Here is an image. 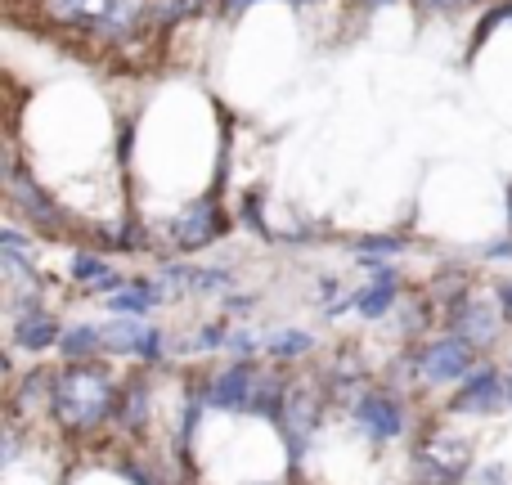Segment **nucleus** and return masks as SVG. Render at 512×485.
<instances>
[{"label": "nucleus", "mask_w": 512, "mask_h": 485, "mask_svg": "<svg viewBox=\"0 0 512 485\" xmlns=\"http://www.w3.org/2000/svg\"><path fill=\"white\" fill-rule=\"evenodd\" d=\"M50 405L68 432H90V427H99L104 418H117L122 391L113 387V378H108L104 369H95V364H86V360H72L68 369L54 378Z\"/></svg>", "instance_id": "f257e3e1"}, {"label": "nucleus", "mask_w": 512, "mask_h": 485, "mask_svg": "<svg viewBox=\"0 0 512 485\" xmlns=\"http://www.w3.org/2000/svg\"><path fill=\"white\" fill-rule=\"evenodd\" d=\"M472 369H477V346L459 333L436 337V342H427L423 355H418V373H423V382H432V387L463 382Z\"/></svg>", "instance_id": "f03ea898"}, {"label": "nucleus", "mask_w": 512, "mask_h": 485, "mask_svg": "<svg viewBox=\"0 0 512 485\" xmlns=\"http://www.w3.org/2000/svg\"><path fill=\"white\" fill-rule=\"evenodd\" d=\"M508 405V378H499L495 364H477V369L463 378L459 396H454V414H495Z\"/></svg>", "instance_id": "7ed1b4c3"}, {"label": "nucleus", "mask_w": 512, "mask_h": 485, "mask_svg": "<svg viewBox=\"0 0 512 485\" xmlns=\"http://www.w3.org/2000/svg\"><path fill=\"white\" fill-rule=\"evenodd\" d=\"M355 423H360V432L373 445H387V441H400V432H405V409H400L396 396L369 391V396L355 400Z\"/></svg>", "instance_id": "20e7f679"}, {"label": "nucleus", "mask_w": 512, "mask_h": 485, "mask_svg": "<svg viewBox=\"0 0 512 485\" xmlns=\"http://www.w3.org/2000/svg\"><path fill=\"white\" fill-rule=\"evenodd\" d=\"M319 423V396L315 387H288V405H283V436H288V459L297 463L310 445V432Z\"/></svg>", "instance_id": "39448f33"}, {"label": "nucleus", "mask_w": 512, "mask_h": 485, "mask_svg": "<svg viewBox=\"0 0 512 485\" xmlns=\"http://www.w3.org/2000/svg\"><path fill=\"white\" fill-rule=\"evenodd\" d=\"M225 230H230V225H225L221 207H216L212 198H203V203H194L176 225H171V239L185 247V252H194V247H207L212 239H221Z\"/></svg>", "instance_id": "423d86ee"}, {"label": "nucleus", "mask_w": 512, "mask_h": 485, "mask_svg": "<svg viewBox=\"0 0 512 485\" xmlns=\"http://www.w3.org/2000/svg\"><path fill=\"white\" fill-rule=\"evenodd\" d=\"M450 333L468 337L477 351H481V346H495V337H499V315L463 292V297L450 306Z\"/></svg>", "instance_id": "0eeeda50"}, {"label": "nucleus", "mask_w": 512, "mask_h": 485, "mask_svg": "<svg viewBox=\"0 0 512 485\" xmlns=\"http://www.w3.org/2000/svg\"><path fill=\"white\" fill-rule=\"evenodd\" d=\"M252 387H256V364L239 360V364H230V369H225L221 378L212 382V387H207V405L225 409V414H234V409H248Z\"/></svg>", "instance_id": "6e6552de"}, {"label": "nucleus", "mask_w": 512, "mask_h": 485, "mask_svg": "<svg viewBox=\"0 0 512 485\" xmlns=\"http://www.w3.org/2000/svg\"><path fill=\"white\" fill-rule=\"evenodd\" d=\"M59 337H63V328L54 324L50 315H41V310L18 315V328H14V346H18V351L41 355V351H50V346H59Z\"/></svg>", "instance_id": "1a4fd4ad"}, {"label": "nucleus", "mask_w": 512, "mask_h": 485, "mask_svg": "<svg viewBox=\"0 0 512 485\" xmlns=\"http://www.w3.org/2000/svg\"><path fill=\"white\" fill-rule=\"evenodd\" d=\"M9 198H14L18 207H23L27 216H32V221H41V225H59L63 216H59V207L50 203V198L41 194V189L32 185V180H23L18 176V171H9Z\"/></svg>", "instance_id": "9d476101"}, {"label": "nucleus", "mask_w": 512, "mask_h": 485, "mask_svg": "<svg viewBox=\"0 0 512 485\" xmlns=\"http://www.w3.org/2000/svg\"><path fill=\"white\" fill-rule=\"evenodd\" d=\"M418 454H427L432 463H441V468L454 472L459 481H463V472H468V463H472V445L463 441V436H432Z\"/></svg>", "instance_id": "9b49d317"}, {"label": "nucleus", "mask_w": 512, "mask_h": 485, "mask_svg": "<svg viewBox=\"0 0 512 485\" xmlns=\"http://www.w3.org/2000/svg\"><path fill=\"white\" fill-rule=\"evenodd\" d=\"M283 405H288V387H283V378H256L252 400H248L252 414L270 418V423H283Z\"/></svg>", "instance_id": "f8f14e48"}, {"label": "nucleus", "mask_w": 512, "mask_h": 485, "mask_svg": "<svg viewBox=\"0 0 512 485\" xmlns=\"http://www.w3.org/2000/svg\"><path fill=\"white\" fill-rule=\"evenodd\" d=\"M162 301V288L158 283H131V288H117V297H108V310L113 315H144V310H153Z\"/></svg>", "instance_id": "ddd939ff"}, {"label": "nucleus", "mask_w": 512, "mask_h": 485, "mask_svg": "<svg viewBox=\"0 0 512 485\" xmlns=\"http://www.w3.org/2000/svg\"><path fill=\"white\" fill-rule=\"evenodd\" d=\"M59 351L68 360H90L95 351H104V328H90V324H72L68 333L59 337Z\"/></svg>", "instance_id": "4468645a"}, {"label": "nucleus", "mask_w": 512, "mask_h": 485, "mask_svg": "<svg viewBox=\"0 0 512 485\" xmlns=\"http://www.w3.org/2000/svg\"><path fill=\"white\" fill-rule=\"evenodd\" d=\"M391 306H396V283H369L364 292H355V310L364 319H382Z\"/></svg>", "instance_id": "2eb2a0df"}, {"label": "nucleus", "mask_w": 512, "mask_h": 485, "mask_svg": "<svg viewBox=\"0 0 512 485\" xmlns=\"http://www.w3.org/2000/svg\"><path fill=\"white\" fill-rule=\"evenodd\" d=\"M117 418H122L131 432H144V423H149V387H144V382H131V391H122Z\"/></svg>", "instance_id": "dca6fc26"}, {"label": "nucleus", "mask_w": 512, "mask_h": 485, "mask_svg": "<svg viewBox=\"0 0 512 485\" xmlns=\"http://www.w3.org/2000/svg\"><path fill=\"white\" fill-rule=\"evenodd\" d=\"M310 346H315V337L301 333V328H283V333L270 337V355H274V360H297V355H306Z\"/></svg>", "instance_id": "f3484780"}, {"label": "nucleus", "mask_w": 512, "mask_h": 485, "mask_svg": "<svg viewBox=\"0 0 512 485\" xmlns=\"http://www.w3.org/2000/svg\"><path fill=\"white\" fill-rule=\"evenodd\" d=\"M140 333L144 328H135V324H108L104 328V351H113V355H135V346H140Z\"/></svg>", "instance_id": "a211bd4d"}, {"label": "nucleus", "mask_w": 512, "mask_h": 485, "mask_svg": "<svg viewBox=\"0 0 512 485\" xmlns=\"http://www.w3.org/2000/svg\"><path fill=\"white\" fill-rule=\"evenodd\" d=\"M108 5H113V0H50L54 14H63V18H95V23L108 14Z\"/></svg>", "instance_id": "6ab92c4d"}, {"label": "nucleus", "mask_w": 512, "mask_h": 485, "mask_svg": "<svg viewBox=\"0 0 512 485\" xmlns=\"http://www.w3.org/2000/svg\"><path fill=\"white\" fill-rule=\"evenodd\" d=\"M230 288V270H194L189 274V292H216Z\"/></svg>", "instance_id": "aec40b11"}, {"label": "nucleus", "mask_w": 512, "mask_h": 485, "mask_svg": "<svg viewBox=\"0 0 512 485\" xmlns=\"http://www.w3.org/2000/svg\"><path fill=\"white\" fill-rule=\"evenodd\" d=\"M162 346H167V342H162V328H144V333H140V346H135V355H140L144 364H158V360H162Z\"/></svg>", "instance_id": "412c9836"}, {"label": "nucleus", "mask_w": 512, "mask_h": 485, "mask_svg": "<svg viewBox=\"0 0 512 485\" xmlns=\"http://www.w3.org/2000/svg\"><path fill=\"white\" fill-rule=\"evenodd\" d=\"M203 5H212V0H167V5L158 9V18L162 23H176V18H189V14H198Z\"/></svg>", "instance_id": "4be33fe9"}, {"label": "nucleus", "mask_w": 512, "mask_h": 485, "mask_svg": "<svg viewBox=\"0 0 512 485\" xmlns=\"http://www.w3.org/2000/svg\"><path fill=\"white\" fill-rule=\"evenodd\" d=\"M405 239H391V234H378V239H360V256H396Z\"/></svg>", "instance_id": "5701e85b"}, {"label": "nucleus", "mask_w": 512, "mask_h": 485, "mask_svg": "<svg viewBox=\"0 0 512 485\" xmlns=\"http://www.w3.org/2000/svg\"><path fill=\"white\" fill-rule=\"evenodd\" d=\"M221 346H230V337H225L221 324H207L203 333H198V351H221Z\"/></svg>", "instance_id": "b1692460"}, {"label": "nucleus", "mask_w": 512, "mask_h": 485, "mask_svg": "<svg viewBox=\"0 0 512 485\" xmlns=\"http://www.w3.org/2000/svg\"><path fill=\"white\" fill-rule=\"evenodd\" d=\"M423 9H432V14H459V9L477 5V0H418Z\"/></svg>", "instance_id": "393cba45"}, {"label": "nucleus", "mask_w": 512, "mask_h": 485, "mask_svg": "<svg viewBox=\"0 0 512 485\" xmlns=\"http://www.w3.org/2000/svg\"><path fill=\"white\" fill-rule=\"evenodd\" d=\"M230 346H234L239 355H256V351H261V337H256V333H234Z\"/></svg>", "instance_id": "a878e982"}, {"label": "nucleus", "mask_w": 512, "mask_h": 485, "mask_svg": "<svg viewBox=\"0 0 512 485\" xmlns=\"http://www.w3.org/2000/svg\"><path fill=\"white\" fill-rule=\"evenodd\" d=\"M495 301H499V315L512 324V283H499V292H495Z\"/></svg>", "instance_id": "bb28decb"}, {"label": "nucleus", "mask_w": 512, "mask_h": 485, "mask_svg": "<svg viewBox=\"0 0 512 485\" xmlns=\"http://www.w3.org/2000/svg\"><path fill=\"white\" fill-rule=\"evenodd\" d=\"M504 477H508V472L504 468H499V463H490V468H481V485H504Z\"/></svg>", "instance_id": "cd10ccee"}, {"label": "nucleus", "mask_w": 512, "mask_h": 485, "mask_svg": "<svg viewBox=\"0 0 512 485\" xmlns=\"http://www.w3.org/2000/svg\"><path fill=\"white\" fill-rule=\"evenodd\" d=\"M252 5V0H221V9H225V14H243V9H248Z\"/></svg>", "instance_id": "c85d7f7f"}, {"label": "nucleus", "mask_w": 512, "mask_h": 485, "mask_svg": "<svg viewBox=\"0 0 512 485\" xmlns=\"http://www.w3.org/2000/svg\"><path fill=\"white\" fill-rule=\"evenodd\" d=\"M333 292H337V279H324V283H319V297H324V301H333Z\"/></svg>", "instance_id": "c756f323"}, {"label": "nucleus", "mask_w": 512, "mask_h": 485, "mask_svg": "<svg viewBox=\"0 0 512 485\" xmlns=\"http://www.w3.org/2000/svg\"><path fill=\"white\" fill-rule=\"evenodd\" d=\"M360 9H382V5H391V0H355Z\"/></svg>", "instance_id": "7c9ffc66"}, {"label": "nucleus", "mask_w": 512, "mask_h": 485, "mask_svg": "<svg viewBox=\"0 0 512 485\" xmlns=\"http://www.w3.org/2000/svg\"><path fill=\"white\" fill-rule=\"evenodd\" d=\"M508 405H512V373H508Z\"/></svg>", "instance_id": "2f4dec72"}, {"label": "nucleus", "mask_w": 512, "mask_h": 485, "mask_svg": "<svg viewBox=\"0 0 512 485\" xmlns=\"http://www.w3.org/2000/svg\"><path fill=\"white\" fill-rule=\"evenodd\" d=\"M508 212H512V185H508Z\"/></svg>", "instance_id": "473e14b6"}, {"label": "nucleus", "mask_w": 512, "mask_h": 485, "mask_svg": "<svg viewBox=\"0 0 512 485\" xmlns=\"http://www.w3.org/2000/svg\"><path fill=\"white\" fill-rule=\"evenodd\" d=\"M297 5H306V0H297Z\"/></svg>", "instance_id": "72a5a7b5"}]
</instances>
